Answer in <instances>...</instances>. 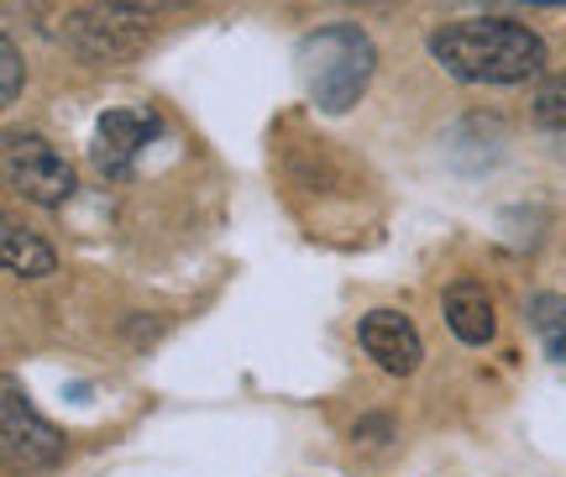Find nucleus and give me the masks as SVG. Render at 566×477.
Wrapping results in <instances>:
<instances>
[{"label":"nucleus","mask_w":566,"mask_h":477,"mask_svg":"<svg viewBox=\"0 0 566 477\" xmlns=\"http://www.w3.org/2000/svg\"><path fill=\"white\" fill-rule=\"evenodd\" d=\"M300 84L304 95L315 100L331 116H346L357 100H363L367 80H373V63H378V48L363 27H325V32H310L300 42Z\"/></svg>","instance_id":"2"},{"label":"nucleus","mask_w":566,"mask_h":477,"mask_svg":"<svg viewBox=\"0 0 566 477\" xmlns=\"http://www.w3.org/2000/svg\"><path fill=\"white\" fill-rule=\"evenodd\" d=\"M0 409H6V467L11 473H42V467H53L63 457V436L21 398L17 383H6Z\"/></svg>","instance_id":"4"},{"label":"nucleus","mask_w":566,"mask_h":477,"mask_svg":"<svg viewBox=\"0 0 566 477\" xmlns=\"http://www.w3.org/2000/svg\"><path fill=\"white\" fill-rule=\"evenodd\" d=\"M446 325L467 341V346H483L493 336V299L483 283H451L446 289Z\"/></svg>","instance_id":"7"},{"label":"nucleus","mask_w":566,"mask_h":477,"mask_svg":"<svg viewBox=\"0 0 566 477\" xmlns=\"http://www.w3.org/2000/svg\"><path fill=\"white\" fill-rule=\"evenodd\" d=\"M430 53L451 80L462 84H520L535 80L546 69V42L520 21L499 17H472L451 21L430 38Z\"/></svg>","instance_id":"1"},{"label":"nucleus","mask_w":566,"mask_h":477,"mask_svg":"<svg viewBox=\"0 0 566 477\" xmlns=\"http://www.w3.org/2000/svg\"><path fill=\"white\" fill-rule=\"evenodd\" d=\"M0 247H6V268H11V273H21V279H48V273L59 268V252H53L48 241L27 237L21 226H6Z\"/></svg>","instance_id":"8"},{"label":"nucleus","mask_w":566,"mask_h":477,"mask_svg":"<svg viewBox=\"0 0 566 477\" xmlns=\"http://www.w3.org/2000/svg\"><path fill=\"white\" fill-rule=\"evenodd\" d=\"M530 6H562V0H530Z\"/></svg>","instance_id":"13"},{"label":"nucleus","mask_w":566,"mask_h":477,"mask_svg":"<svg viewBox=\"0 0 566 477\" xmlns=\"http://www.w3.org/2000/svg\"><path fill=\"white\" fill-rule=\"evenodd\" d=\"M357 336H363L367 357L378 362L384 373H394V379L415 373V367H420V357H424L420 331H415V325H409L399 310H373V315H363Z\"/></svg>","instance_id":"6"},{"label":"nucleus","mask_w":566,"mask_h":477,"mask_svg":"<svg viewBox=\"0 0 566 477\" xmlns=\"http://www.w3.org/2000/svg\"><path fill=\"white\" fill-rule=\"evenodd\" d=\"M158 137V116L142 111V105H116L95 121V142H90V158L105 179H122L132 174V163L142 158V147Z\"/></svg>","instance_id":"5"},{"label":"nucleus","mask_w":566,"mask_h":477,"mask_svg":"<svg viewBox=\"0 0 566 477\" xmlns=\"http://www.w3.org/2000/svg\"><path fill=\"white\" fill-rule=\"evenodd\" d=\"M111 11H132V17H158V11H174V6H189V0H105Z\"/></svg>","instance_id":"12"},{"label":"nucleus","mask_w":566,"mask_h":477,"mask_svg":"<svg viewBox=\"0 0 566 477\" xmlns=\"http://www.w3.org/2000/svg\"><path fill=\"white\" fill-rule=\"evenodd\" d=\"M0 63H6V90H0V100L11 105V100L21 95V53H17V42L11 38L0 42Z\"/></svg>","instance_id":"11"},{"label":"nucleus","mask_w":566,"mask_h":477,"mask_svg":"<svg viewBox=\"0 0 566 477\" xmlns=\"http://www.w3.org/2000/svg\"><path fill=\"white\" fill-rule=\"evenodd\" d=\"M6 179L21 199H32L42 210H59L74 195V163L63 158L48 137L32 132H11L6 137Z\"/></svg>","instance_id":"3"},{"label":"nucleus","mask_w":566,"mask_h":477,"mask_svg":"<svg viewBox=\"0 0 566 477\" xmlns=\"http://www.w3.org/2000/svg\"><path fill=\"white\" fill-rule=\"evenodd\" d=\"M535 121L551 126V132H566V74L541 84V95H535Z\"/></svg>","instance_id":"10"},{"label":"nucleus","mask_w":566,"mask_h":477,"mask_svg":"<svg viewBox=\"0 0 566 477\" xmlns=\"http://www.w3.org/2000/svg\"><path fill=\"white\" fill-rule=\"evenodd\" d=\"M530 325H535V336L546 341V352L556 362H566V299L562 294H541L530 304Z\"/></svg>","instance_id":"9"}]
</instances>
